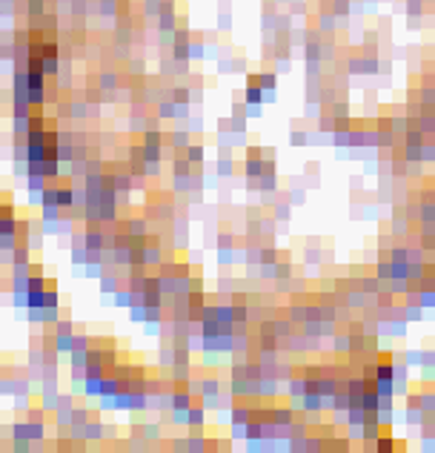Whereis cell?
Here are the masks:
<instances>
[{
	"label": "cell",
	"mask_w": 435,
	"mask_h": 453,
	"mask_svg": "<svg viewBox=\"0 0 435 453\" xmlns=\"http://www.w3.org/2000/svg\"><path fill=\"white\" fill-rule=\"evenodd\" d=\"M432 290H435V276H432Z\"/></svg>",
	"instance_id": "cell-12"
},
{
	"label": "cell",
	"mask_w": 435,
	"mask_h": 453,
	"mask_svg": "<svg viewBox=\"0 0 435 453\" xmlns=\"http://www.w3.org/2000/svg\"><path fill=\"white\" fill-rule=\"evenodd\" d=\"M406 450V439H395V453H404Z\"/></svg>",
	"instance_id": "cell-11"
},
{
	"label": "cell",
	"mask_w": 435,
	"mask_h": 453,
	"mask_svg": "<svg viewBox=\"0 0 435 453\" xmlns=\"http://www.w3.org/2000/svg\"><path fill=\"white\" fill-rule=\"evenodd\" d=\"M404 361H406L409 367H418V365H421V350H406V353H404Z\"/></svg>",
	"instance_id": "cell-8"
},
{
	"label": "cell",
	"mask_w": 435,
	"mask_h": 453,
	"mask_svg": "<svg viewBox=\"0 0 435 453\" xmlns=\"http://www.w3.org/2000/svg\"><path fill=\"white\" fill-rule=\"evenodd\" d=\"M347 436L352 439V445L364 442V424H347Z\"/></svg>",
	"instance_id": "cell-6"
},
{
	"label": "cell",
	"mask_w": 435,
	"mask_h": 453,
	"mask_svg": "<svg viewBox=\"0 0 435 453\" xmlns=\"http://www.w3.org/2000/svg\"><path fill=\"white\" fill-rule=\"evenodd\" d=\"M421 164H435V144L432 138H424V144H421Z\"/></svg>",
	"instance_id": "cell-4"
},
{
	"label": "cell",
	"mask_w": 435,
	"mask_h": 453,
	"mask_svg": "<svg viewBox=\"0 0 435 453\" xmlns=\"http://www.w3.org/2000/svg\"><path fill=\"white\" fill-rule=\"evenodd\" d=\"M289 201H292V204H301V201H304V190H292Z\"/></svg>",
	"instance_id": "cell-10"
},
{
	"label": "cell",
	"mask_w": 435,
	"mask_h": 453,
	"mask_svg": "<svg viewBox=\"0 0 435 453\" xmlns=\"http://www.w3.org/2000/svg\"><path fill=\"white\" fill-rule=\"evenodd\" d=\"M258 86H261L263 92H269V95H272V92H275V86H278V75H275V72H261V75H258Z\"/></svg>",
	"instance_id": "cell-3"
},
{
	"label": "cell",
	"mask_w": 435,
	"mask_h": 453,
	"mask_svg": "<svg viewBox=\"0 0 435 453\" xmlns=\"http://www.w3.org/2000/svg\"><path fill=\"white\" fill-rule=\"evenodd\" d=\"M292 215V204L289 201H278L275 204V221H289Z\"/></svg>",
	"instance_id": "cell-5"
},
{
	"label": "cell",
	"mask_w": 435,
	"mask_h": 453,
	"mask_svg": "<svg viewBox=\"0 0 435 453\" xmlns=\"http://www.w3.org/2000/svg\"><path fill=\"white\" fill-rule=\"evenodd\" d=\"M244 98H247L244 103H249V106H261L263 103V89L258 86V83H247V95Z\"/></svg>",
	"instance_id": "cell-2"
},
{
	"label": "cell",
	"mask_w": 435,
	"mask_h": 453,
	"mask_svg": "<svg viewBox=\"0 0 435 453\" xmlns=\"http://www.w3.org/2000/svg\"><path fill=\"white\" fill-rule=\"evenodd\" d=\"M115 86H117V78L112 72L101 75V89H115Z\"/></svg>",
	"instance_id": "cell-9"
},
{
	"label": "cell",
	"mask_w": 435,
	"mask_h": 453,
	"mask_svg": "<svg viewBox=\"0 0 435 453\" xmlns=\"http://www.w3.org/2000/svg\"><path fill=\"white\" fill-rule=\"evenodd\" d=\"M183 155H186V161L192 164V167H201L203 164V146L195 144V141H189V146L183 149Z\"/></svg>",
	"instance_id": "cell-1"
},
{
	"label": "cell",
	"mask_w": 435,
	"mask_h": 453,
	"mask_svg": "<svg viewBox=\"0 0 435 453\" xmlns=\"http://www.w3.org/2000/svg\"><path fill=\"white\" fill-rule=\"evenodd\" d=\"M158 115H160V118H175V101H160Z\"/></svg>",
	"instance_id": "cell-7"
}]
</instances>
